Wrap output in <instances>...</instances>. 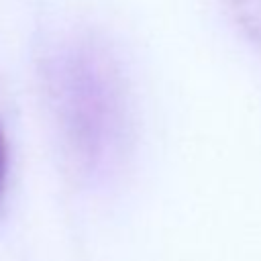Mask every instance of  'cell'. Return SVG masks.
<instances>
[{"label":"cell","mask_w":261,"mask_h":261,"mask_svg":"<svg viewBox=\"0 0 261 261\" xmlns=\"http://www.w3.org/2000/svg\"><path fill=\"white\" fill-rule=\"evenodd\" d=\"M49 88L77 167L94 177L112 171L122 155L124 104L110 57L90 43L65 47L51 59Z\"/></svg>","instance_id":"cell-1"},{"label":"cell","mask_w":261,"mask_h":261,"mask_svg":"<svg viewBox=\"0 0 261 261\" xmlns=\"http://www.w3.org/2000/svg\"><path fill=\"white\" fill-rule=\"evenodd\" d=\"M6 175H8V149H6L4 133L0 128V202H2L4 188H6Z\"/></svg>","instance_id":"cell-2"}]
</instances>
